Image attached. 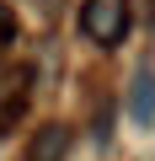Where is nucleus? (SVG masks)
I'll return each instance as SVG.
<instances>
[{
	"label": "nucleus",
	"mask_w": 155,
	"mask_h": 161,
	"mask_svg": "<svg viewBox=\"0 0 155 161\" xmlns=\"http://www.w3.org/2000/svg\"><path fill=\"white\" fill-rule=\"evenodd\" d=\"M70 124H43L32 140H27V161H64L70 156Z\"/></svg>",
	"instance_id": "obj_2"
},
{
	"label": "nucleus",
	"mask_w": 155,
	"mask_h": 161,
	"mask_svg": "<svg viewBox=\"0 0 155 161\" xmlns=\"http://www.w3.org/2000/svg\"><path fill=\"white\" fill-rule=\"evenodd\" d=\"M6 43H16V11L0 6V48H6Z\"/></svg>",
	"instance_id": "obj_4"
},
{
	"label": "nucleus",
	"mask_w": 155,
	"mask_h": 161,
	"mask_svg": "<svg viewBox=\"0 0 155 161\" xmlns=\"http://www.w3.org/2000/svg\"><path fill=\"white\" fill-rule=\"evenodd\" d=\"M128 0H86L80 6V32L91 38V43H102V48H118L123 38H128Z\"/></svg>",
	"instance_id": "obj_1"
},
{
	"label": "nucleus",
	"mask_w": 155,
	"mask_h": 161,
	"mask_svg": "<svg viewBox=\"0 0 155 161\" xmlns=\"http://www.w3.org/2000/svg\"><path fill=\"white\" fill-rule=\"evenodd\" d=\"M144 22H150V27H155V0H144Z\"/></svg>",
	"instance_id": "obj_5"
},
{
	"label": "nucleus",
	"mask_w": 155,
	"mask_h": 161,
	"mask_svg": "<svg viewBox=\"0 0 155 161\" xmlns=\"http://www.w3.org/2000/svg\"><path fill=\"white\" fill-rule=\"evenodd\" d=\"M128 118L134 124H155V70H139L128 80Z\"/></svg>",
	"instance_id": "obj_3"
}]
</instances>
